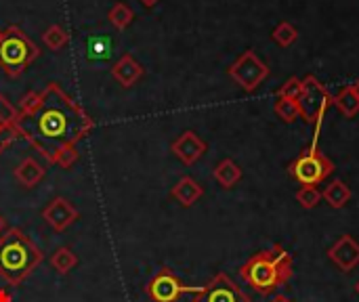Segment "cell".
<instances>
[{"instance_id":"6da1fadb","label":"cell","mask_w":359,"mask_h":302,"mask_svg":"<svg viewBox=\"0 0 359 302\" xmlns=\"http://www.w3.org/2000/svg\"><path fill=\"white\" fill-rule=\"evenodd\" d=\"M15 128L44 160L55 164L63 149L76 147L95 128V122L61 86L48 84L34 105L17 111Z\"/></svg>"},{"instance_id":"7a4b0ae2","label":"cell","mask_w":359,"mask_h":302,"mask_svg":"<svg viewBox=\"0 0 359 302\" xmlns=\"http://www.w3.org/2000/svg\"><path fill=\"white\" fill-rule=\"evenodd\" d=\"M292 275H294L292 256L282 246L263 250L240 267L242 282L263 296L278 292L282 286H286L292 280Z\"/></svg>"},{"instance_id":"3957f363","label":"cell","mask_w":359,"mask_h":302,"mask_svg":"<svg viewBox=\"0 0 359 302\" xmlns=\"http://www.w3.org/2000/svg\"><path fill=\"white\" fill-rule=\"evenodd\" d=\"M42 250L17 227L0 235V277L8 286H21L42 263Z\"/></svg>"},{"instance_id":"277c9868","label":"cell","mask_w":359,"mask_h":302,"mask_svg":"<svg viewBox=\"0 0 359 302\" xmlns=\"http://www.w3.org/2000/svg\"><path fill=\"white\" fill-rule=\"evenodd\" d=\"M38 57V46L17 27H8L0 36V65L8 76L21 74Z\"/></svg>"},{"instance_id":"5b68a950","label":"cell","mask_w":359,"mask_h":302,"mask_svg":"<svg viewBox=\"0 0 359 302\" xmlns=\"http://www.w3.org/2000/svg\"><path fill=\"white\" fill-rule=\"evenodd\" d=\"M288 172H290V177H292L297 183L316 187V185L324 183V181L334 172V162H332L328 156H324V153L313 145V147L305 149V151L290 164Z\"/></svg>"},{"instance_id":"8992f818","label":"cell","mask_w":359,"mask_h":302,"mask_svg":"<svg viewBox=\"0 0 359 302\" xmlns=\"http://www.w3.org/2000/svg\"><path fill=\"white\" fill-rule=\"evenodd\" d=\"M330 107H332V95L328 92V88L316 76H305L303 78V95L299 99L301 118L307 124H313L316 128H320V124Z\"/></svg>"},{"instance_id":"52a82bcc","label":"cell","mask_w":359,"mask_h":302,"mask_svg":"<svg viewBox=\"0 0 359 302\" xmlns=\"http://www.w3.org/2000/svg\"><path fill=\"white\" fill-rule=\"evenodd\" d=\"M229 76L231 80L242 86L246 92H252L257 90L269 76V67L265 61H261L257 57L255 50H244L229 67Z\"/></svg>"},{"instance_id":"ba28073f","label":"cell","mask_w":359,"mask_h":302,"mask_svg":"<svg viewBox=\"0 0 359 302\" xmlns=\"http://www.w3.org/2000/svg\"><path fill=\"white\" fill-rule=\"evenodd\" d=\"M198 290V286H185L177 273L168 267H162L145 286L147 296L151 302H179L183 294H194Z\"/></svg>"},{"instance_id":"9c48e42d","label":"cell","mask_w":359,"mask_h":302,"mask_svg":"<svg viewBox=\"0 0 359 302\" xmlns=\"http://www.w3.org/2000/svg\"><path fill=\"white\" fill-rule=\"evenodd\" d=\"M191 302H252L250 296L227 275H215L206 286H198Z\"/></svg>"},{"instance_id":"30bf717a","label":"cell","mask_w":359,"mask_h":302,"mask_svg":"<svg viewBox=\"0 0 359 302\" xmlns=\"http://www.w3.org/2000/svg\"><path fill=\"white\" fill-rule=\"evenodd\" d=\"M78 217H80L78 208H76L72 202H67L65 198H55V200L42 210L44 223H46L53 231H57V233H61V231H65L67 227H72V225L78 221Z\"/></svg>"},{"instance_id":"8fae6325","label":"cell","mask_w":359,"mask_h":302,"mask_svg":"<svg viewBox=\"0 0 359 302\" xmlns=\"http://www.w3.org/2000/svg\"><path fill=\"white\" fill-rule=\"evenodd\" d=\"M170 149L185 166H191L206 153V143L194 130H185L181 137L172 141Z\"/></svg>"},{"instance_id":"7c38bea8","label":"cell","mask_w":359,"mask_h":302,"mask_svg":"<svg viewBox=\"0 0 359 302\" xmlns=\"http://www.w3.org/2000/svg\"><path fill=\"white\" fill-rule=\"evenodd\" d=\"M328 259L341 271H353L359 265V244L351 235H341L337 244L328 250Z\"/></svg>"},{"instance_id":"4fadbf2b","label":"cell","mask_w":359,"mask_h":302,"mask_svg":"<svg viewBox=\"0 0 359 302\" xmlns=\"http://www.w3.org/2000/svg\"><path fill=\"white\" fill-rule=\"evenodd\" d=\"M111 76H114V80H116L120 86L130 88V86H135V84L141 80L143 67H141V63H139L135 57L124 55V57H120L118 63L111 67Z\"/></svg>"},{"instance_id":"5bb4252c","label":"cell","mask_w":359,"mask_h":302,"mask_svg":"<svg viewBox=\"0 0 359 302\" xmlns=\"http://www.w3.org/2000/svg\"><path fill=\"white\" fill-rule=\"evenodd\" d=\"M44 174H46V168L36 158H23L19 162V166L15 168V179L25 189L36 187L44 179Z\"/></svg>"},{"instance_id":"9a60e30c","label":"cell","mask_w":359,"mask_h":302,"mask_svg":"<svg viewBox=\"0 0 359 302\" xmlns=\"http://www.w3.org/2000/svg\"><path fill=\"white\" fill-rule=\"evenodd\" d=\"M170 195H172L181 206L189 208V206H194V204L204 195V187H202L196 179L183 177V179H179V183L170 189Z\"/></svg>"},{"instance_id":"2e32d148","label":"cell","mask_w":359,"mask_h":302,"mask_svg":"<svg viewBox=\"0 0 359 302\" xmlns=\"http://www.w3.org/2000/svg\"><path fill=\"white\" fill-rule=\"evenodd\" d=\"M212 177H215V181L221 185V187H225V189H231L240 179H242V168L233 162V160H223V162H219L217 164V168H215V172H212Z\"/></svg>"},{"instance_id":"e0dca14e","label":"cell","mask_w":359,"mask_h":302,"mask_svg":"<svg viewBox=\"0 0 359 302\" xmlns=\"http://www.w3.org/2000/svg\"><path fill=\"white\" fill-rule=\"evenodd\" d=\"M322 198L328 202V206H332V208H345L347 204H349V200H351V189H349V185L347 183H343V181H332L326 189H324V193H322Z\"/></svg>"},{"instance_id":"ac0fdd59","label":"cell","mask_w":359,"mask_h":302,"mask_svg":"<svg viewBox=\"0 0 359 302\" xmlns=\"http://www.w3.org/2000/svg\"><path fill=\"white\" fill-rule=\"evenodd\" d=\"M332 105H337L345 118H353L359 111V99L353 95L351 86H345L337 95H332Z\"/></svg>"},{"instance_id":"d6986e66","label":"cell","mask_w":359,"mask_h":302,"mask_svg":"<svg viewBox=\"0 0 359 302\" xmlns=\"http://www.w3.org/2000/svg\"><path fill=\"white\" fill-rule=\"evenodd\" d=\"M76 265H78V256L69 248H57L55 254L50 256V267L59 275H67L72 269H76Z\"/></svg>"},{"instance_id":"ffe728a7","label":"cell","mask_w":359,"mask_h":302,"mask_svg":"<svg viewBox=\"0 0 359 302\" xmlns=\"http://www.w3.org/2000/svg\"><path fill=\"white\" fill-rule=\"evenodd\" d=\"M109 50H111V44L105 36H93L86 42V57L90 61H105L109 57Z\"/></svg>"},{"instance_id":"44dd1931","label":"cell","mask_w":359,"mask_h":302,"mask_svg":"<svg viewBox=\"0 0 359 302\" xmlns=\"http://www.w3.org/2000/svg\"><path fill=\"white\" fill-rule=\"evenodd\" d=\"M278 118L282 122H294L301 118V109H299V101H290V99H284V97H278L276 99V105H273Z\"/></svg>"},{"instance_id":"7402d4cb","label":"cell","mask_w":359,"mask_h":302,"mask_svg":"<svg viewBox=\"0 0 359 302\" xmlns=\"http://www.w3.org/2000/svg\"><path fill=\"white\" fill-rule=\"evenodd\" d=\"M42 40H44V44H46L50 50H61V48L67 44V34H65V29H63L61 25H50V27L44 32Z\"/></svg>"},{"instance_id":"603a6c76","label":"cell","mask_w":359,"mask_h":302,"mask_svg":"<svg viewBox=\"0 0 359 302\" xmlns=\"http://www.w3.org/2000/svg\"><path fill=\"white\" fill-rule=\"evenodd\" d=\"M297 38H299V32H297V27H294L292 23H288V21H282V23L273 29V40H276L280 46H290V44L297 42Z\"/></svg>"},{"instance_id":"cb8c5ba5","label":"cell","mask_w":359,"mask_h":302,"mask_svg":"<svg viewBox=\"0 0 359 302\" xmlns=\"http://www.w3.org/2000/svg\"><path fill=\"white\" fill-rule=\"evenodd\" d=\"M297 202L303 206V208H307V210H311V208H316L320 202H322V191L318 189V187H311V185H303L299 191H297Z\"/></svg>"},{"instance_id":"d4e9b609","label":"cell","mask_w":359,"mask_h":302,"mask_svg":"<svg viewBox=\"0 0 359 302\" xmlns=\"http://www.w3.org/2000/svg\"><path fill=\"white\" fill-rule=\"evenodd\" d=\"M109 21H111V25H114V27L124 29V27L133 21V11H130L126 4L118 2V4L109 11Z\"/></svg>"},{"instance_id":"484cf974","label":"cell","mask_w":359,"mask_h":302,"mask_svg":"<svg viewBox=\"0 0 359 302\" xmlns=\"http://www.w3.org/2000/svg\"><path fill=\"white\" fill-rule=\"evenodd\" d=\"M301 95H303V80L301 78H288L278 92V97H284L290 101H299Z\"/></svg>"},{"instance_id":"4316f807","label":"cell","mask_w":359,"mask_h":302,"mask_svg":"<svg viewBox=\"0 0 359 302\" xmlns=\"http://www.w3.org/2000/svg\"><path fill=\"white\" fill-rule=\"evenodd\" d=\"M17 137H19V132H17L15 124H0V153H2L11 143H15Z\"/></svg>"},{"instance_id":"83f0119b","label":"cell","mask_w":359,"mask_h":302,"mask_svg":"<svg viewBox=\"0 0 359 302\" xmlns=\"http://www.w3.org/2000/svg\"><path fill=\"white\" fill-rule=\"evenodd\" d=\"M17 118V109L4 99V95H0V124H15Z\"/></svg>"},{"instance_id":"f1b7e54d","label":"cell","mask_w":359,"mask_h":302,"mask_svg":"<svg viewBox=\"0 0 359 302\" xmlns=\"http://www.w3.org/2000/svg\"><path fill=\"white\" fill-rule=\"evenodd\" d=\"M76 160H78V151H76V147H67V149H63V151L57 156L55 164H57V166H61V168H72V166L76 164Z\"/></svg>"},{"instance_id":"f546056e","label":"cell","mask_w":359,"mask_h":302,"mask_svg":"<svg viewBox=\"0 0 359 302\" xmlns=\"http://www.w3.org/2000/svg\"><path fill=\"white\" fill-rule=\"evenodd\" d=\"M6 229H8V223H6V219H4V217L0 214V235H2V233H4Z\"/></svg>"},{"instance_id":"4dcf8cb0","label":"cell","mask_w":359,"mask_h":302,"mask_svg":"<svg viewBox=\"0 0 359 302\" xmlns=\"http://www.w3.org/2000/svg\"><path fill=\"white\" fill-rule=\"evenodd\" d=\"M349 86H351L353 95H355V97H358V99H359V80H358V82H353V84H349Z\"/></svg>"},{"instance_id":"1f68e13d","label":"cell","mask_w":359,"mask_h":302,"mask_svg":"<svg viewBox=\"0 0 359 302\" xmlns=\"http://www.w3.org/2000/svg\"><path fill=\"white\" fill-rule=\"evenodd\" d=\"M0 302H11V296L4 290H0Z\"/></svg>"},{"instance_id":"d6a6232c","label":"cell","mask_w":359,"mask_h":302,"mask_svg":"<svg viewBox=\"0 0 359 302\" xmlns=\"http://www.w3.org/2000/svg\"><path fill=\"white\" fill-rule=\"evenodd\" d=\"M269 302H292L288 296H276V298H271Z\"/></svg>"},{"instance_id":"836d02e7","label":"cell","mask_w":359,"mask_h":302,"mask_svg":"<svg viewBox=\"0 0 359 302\" xmlns=\"http://www.w3.org/2000/svg\"><path fill=\"white\" fill-rule=\"evenodd\" d=\"M156 2H158V0H141V4H143V6H154Z\"/></svg>"},{"instance_id":"e575fe53","label":"cell","mask_w":359,"mask_h":302,"mask_svg":"<svg viewBox=\"0 0 359 302\" xmlns=\"http://www.w3.org/2000/svg\"><path fill=\"white\" fill-rule=\"evenodd\" d=\"M355 292L359 294V280H358V284H355Z\"/></svg>"},{"instance_id":"d590c367","label":"cell","mask_w":359,"mask_h":302,"mask_svg":"<svg viewBox=\"0 0 359 302\" xmlns=\"http://www.w3.org/2000/svg\"><path fill=\"white\" fill-rule=\"evenodd\" d=\"M0 36H2V34H0Z\"/></svg>"}]
</instances>
